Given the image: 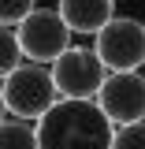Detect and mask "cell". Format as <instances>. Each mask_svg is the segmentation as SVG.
I'll return each instance as SVG.
<instances>
[{"mask_svg": "<svg viewBox=\"0 0 145 149\" xmlns=\"http://www.w3.org/2000/svg\"><path fill=\"white\" fill-rule=\"evenodd\" d=\"M41 149H112L115 123L97 101L60 97L52 108L37 119Z\"/></svg>", "mask_w": 145, "mask_h": 149, "instance_id": "1", "label": "cell"}, {"mask_svg": "<svg viewBox=\"0 0 145 149\" xmlns=\"http://www.w3.org/2000/svg\"><path fill=\"white\" fill-rule=\"evenodd\" d=\"M60 101V86L52 78V67L45 63H22L11 74H4V112L19 119H41Z\"/></svg>", "mask_w": 145, "mask_h": 149, "instance_id": "2", "label": "cell"}, {"mask_svg": "<svg viewBox=\"0 0 145 149\" xmlns=\"http://www.w3.org/2000/svg\"><path fill=\"white\" fill-rule=\"evenodd\" d=\"M15 30H19L22 49H26V60H34V63H56L71 49V34H74L67 26V19L60 15V8H37Z\"/></svg>", "mask_w": 145, "mask_h": 149, "instance_id": "3", "label": "cell"}, {"mask_svg": "<svg viewBox=\"0 0 145 149\" xmlns=\"http://www.w3.org/2000/svg\"><path fill=\"white\" fill-rule=\"evenodd\" d=\"M108 63L101 60L97 49H82L71 45L67 52L52 63V78L60 86V97H82V101H97V93L108 78Z\"/></svg>", "mask_w": 145, "mask_h": 149, "instance_id": "4", "label": "cell"}, {"mask_svg": "<svg viewBox=\"0 0 145 149\" xmlns=\"http://www.w3.org/2000/svg\"><path fill=\"white\" fill-rule=\"evenodd\" d=\"M93 49L108 63V71H138L145 63V22L127 15H115L97 34Z\"/></svg>", "mask_w": 145, "mask_h": 149, "instance_id": "5", "label": "cell"}, {"mask_svg": "<svg viewBox=\"0 0 145 149\" xmlns=\"http://www.w3.org/2000/svg\"><path fill=\"white\" fill-rule=\"evenodd\" d=\"M97 104L104 108V116H108L115 127L145 119V74H138V71H112L104 78L101 93H97Z\"/></svg>", "mask_w": 145, "mask_h": 149, "instance_id": "6", "label": "cell"}, {"mask_svg": "<svg viewBox=\"0 0 145 149\" xmlns=\"http://www.w3.org/2000/svg\"><path fill=\"white\" fill-rule=\"evenodd\" d=\"M56 8L74 34H93V37L115 19V0H60Z\"/></svg>", "mask_w": 145, "mask_h": 149, "instance_id": "7", "label": "cell"}, {"mask_svg": "<svg viewBox=\"0 0 145 149\" xmlns=\"http://www.w3.org/2000/svg\"><path fill=\"white\" fill-rule=\"evenodd\" d=\"M0 149H41L37 123H34V119L8 116V119H4V127H0Z\"/></svg>", "mask_w": 145, "mask_h": 149, "instance_id": "8", "label": "cell"}, {"mask_svg": "<svg viewBox=\"0 0 145 149\" xmlns=\"http://www.w3.org/2000/svg\"><path fill=\"white\" fill-rule=\"evenodd\" d=\"M22 63H26V49L19 41V30L15 26H4L0 30V67H4V74H11Z\"/></svg>", "mask_w": 145, "mask_h": 149, "instance_id": "9", "label": "cell"}, {"mask_svg": "<svg viewBox=\"0 0 145 149\" xmlns=\"http://www.w3.org/2000/svg\"><path fill=\"white\" fill-rule=\"evenodd\" d=\"M112 149H145V119L115 127V142H112Z\"/></svg>", "mask_w": 145, "mask_h": 149, "instance_id": "10", "label": "cell"}, {"mask_svg": "<svg viewBox=\"0 0 145 149\" xmlns=\"http://www.w3.org/2000/svg\"><path fill=\"white\" fill-rule=\"evenodd\" d=\"M30 11H37V0H0V19H4V26H19Z\"/></svg>", "mask_w": 145, "mask_h": 149, "instance_id": "11", "label": "cell"}]
</instances>
